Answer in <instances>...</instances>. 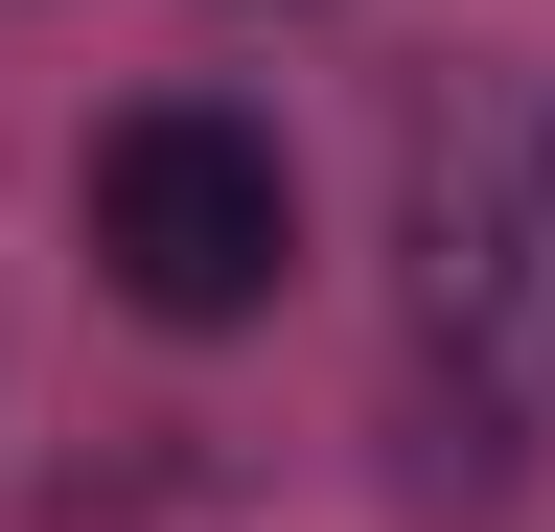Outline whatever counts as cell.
Listing matches in <instances>:
<instances>
[{
  "label": "cell",
  "mask_w": 555,
  "mask_h": 532,
  "mask_svg": "<svg viewBox=\"0 0 555 532\" xmlns=\"http://www.w3.org/2000/svg\"><path fill=\"white\" fill-rule=\"evenodd\" d=\"M278 255H301V185H278L255 116L163 93V116H116V140H93V278H116L139 324H255Z\"/></svg>",
  "instance_id": "6da1fadb"
}]
</instances>
